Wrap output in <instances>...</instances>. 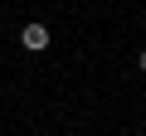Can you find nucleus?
Segmentation results:
<instances>
[{
  "label": "nucleus",
  "mask_w": 146,
  "mask_h": 136,
  "mask_svg": "<svg viewBox=\"0 0 146 136\" xmlns=\"http://www.w3.org/2000/svg\"><path fill=\"white\" fill-rule=\"evenodd\" d=\"M20 44H25L29 53H44V49H49V29L34 20V24H25V29H20Z\"/></svg>",
  "instance_id": "obj_1"
},
{
  "label": "nucleus",
  "mask_w": 146,
  "mask_h": 136,
  "mask_svg": "<svg viewBox=\"0 0 146 136\" xmlns=\"http://www.w3.org/2000/svg\"><path fill=\"white\" fill-rule=\"evenodd\" d=\"M136 68H141V73H146V49H141V53H136Z\"/></svg>",
  "instance_id": "obj_2"
}]
</instances>
